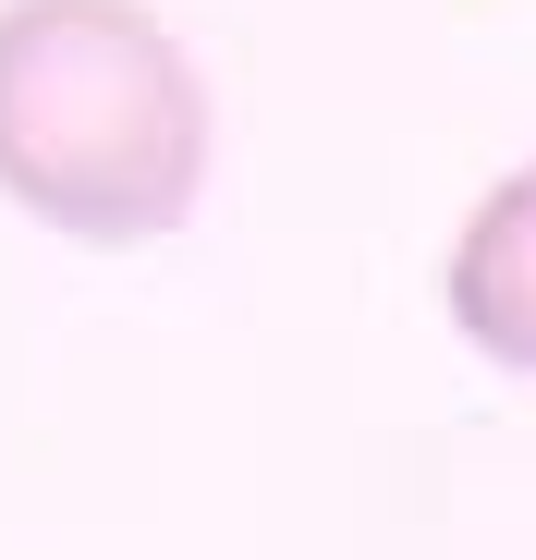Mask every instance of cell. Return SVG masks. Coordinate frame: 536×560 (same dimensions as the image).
I'll use <instances>...</instances> for the list:
<instances>
[{
    "label": "cell",
    "instance_id": "2",
    "mask_svg": "<svg viewBox=\"0 0 536 560\" xmlns=\"http://www.w3.org/2000/svg\"><path fill=\"white\" fill-rule=\"evenodd\" d=\"M439 305L488 365H524L536 378V159H512L488 196L452 232V268H439Z\"/></svg>",
    "mask_w": 536,
    "mask_h": 560
},
{
    "label": "cell",
    "instance_id": "1",
    "mask_svg": "<svg viewBox=\"0 0 536 560\" xmlns=\"http://www.w3.org/2000/svg\"><path fill=\"white\" fill-rule=\"evenodd\" d=\"M0 196L61 244H159L208 196V73L147 0H0Z\"/></svg>",
    "mask_w": 536,
    "mask_h": 560
}]
</instances>
